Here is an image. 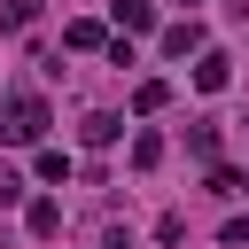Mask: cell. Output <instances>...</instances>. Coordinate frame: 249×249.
Here are the masks:
<instances>
[{
	"label": "cell",
	"instance_id": "6da1fadb",
	"mask_svg": "<svg viewBox=\"0 0 249 249\" xmlns=\"http://www.w3.org/2000/svg\"><path fill=\"white\" fill-rule=\"evenodd\" d=\"M39 132H47V101H39V93H16V101L0 109V140L23 148V140H39Z\"/></svg>",
	"mask_w": 249,
	"mask_h": 249
},
{
	"label": "cell",
	"instance_id": "7a4b0ae2",
	"mask_svg": "<svg viewBox=\"0 0 249 249\" xmlns=\"http://www.w3.org/2000/svg\"><path fill=\"white\" fill-rule=\"evenodd\" d=\"M23 226H31L39 241H54V233H62V202H31V210H23Z\"/></svg>",
	"mask_w": 249,
	"mask_h": 249
},
{
	"label": "cell",
	"instance_id": "3957f363",
	"mask_svg": "<svg viewBox=\"0 0 249 249\" xmlns=\"http://www.w3.org/2000/svg\"><path fill=\"white\" fill-rule=\"evenodd\" d=\"M39 23V0H0V31H31Z\"/></svg>",
	"mask_w": 249,
	"mask_h": 249
},
{
	"label": "cell",
	"instance_id": "277c9868",
	"mask_svg": "<svg viewBox=\"0 0 249 249\" xmlns=\"http://www.w3.org/2000/svg\"><path fill=\"white\" fill-rule=\"evenodd\" d=\"M195 47H202V23H171L163 31V54H195Z\"/></svg>",
	"mask_w": 249,
	"mask_h": 249
},
{
	"label": "cell",
	"instance_id": "5b68a950",
	"mask_svg": "<svg viewBox=\"0 0 249 249\" xmlns=\"http://www.w3.org/2000/svg\"><path fill=\"white\" fill-rule=\"evenodd\" d=\"M78 132H86V148H109V140H117V117H109V109H93Z\"/></svg>",
	"mask_w": 249,
	"mask_h": 249
},
{
	"label": "cell",
	"instance_id": "8992f818",
	"mask_svg": "<svg viewBox=\"0 0 249 249\" xmlns=\"http://www.w3.org/2000/svg\"><path fill=\"white\" fill-rule=\"evenodd\" d=\"M195 86L218 93V86H226V54H202V62H195Z\"/></svg>",
	"mask_w": 249,
	"mask_h": 249
},
{
	"label": "cell",
	"instance_id": "52a82bcc",
	"mask_svg": "<svg viewBox=\"0 0 249 249\" xmlns=\"http://www.w3.org/2000/svg\"><path fill=\"white\" fill-rule=\"evenodd\" d=\"M163 101H171V86H163V78H148V86H140V93H132V109H140V117H156V109H163Z\"/></svg>",
	"mask_w": 249,
	"mask_h": 249
},
{
	"label": "cell",
	"instance_id": "ba28073f",
	"mask_svg": "<svg viewBox=\"0 0 249 249\" xmlns=\"http://www.w3.org/2000/svg\"><path fill=\"white\" fill-rule=\"evenodd\" d=\"M117 23H124V31H148L156 16H148V0H117Z\"/></svg>",
	"mask_w": 249,
	"mask_h": 249
},
{
	"label": "cell",
	"instance_id": "9c48e42d",
	"mask_svg": "<svg viewBox=\"0 0 249 249\" xmlns=\"http://www.w3.org/2000/svg\"><path fill=\"white\" fill-rule=\"evenodd\" d=\"M62 39H70V47H78V54H93V47H109V39H101V23H70V31H62Z\"/></svg>",
	"mask_w": 249,
	"mask_h": 249
},
{
	"label": "cell",
	"instance_id": "30bf717a",
	"mask_svg": "<svg viewBox=\"0 0 249 249\" xmlns=\"http://www.w3.org/2000/svg\"><path fill=\"white\" fill-rule=\"evenodd\" d=\"M132 163H140V171H156V163H163V140H156V132H140V140H132Z\"/></svg>",
	"mask_w": 249,
	"mask_h": 249
},
{
	"label": "cell",
	"instance_id": "8fae6325",
	"mask_svg": "<svg viewBox=\"0 0 249 249\" xmlns=\"http://www.w3.org/2000/svg\"><path fill=\"white\" fill-rule=\"evenodd\" d=\"M31 171H39V179H70V156H62V148H39V163H31Z\"/></svg>",
	"mask_w": 249,
	"mask_h": 249
},
{
	"label": "cell",
	"instance_id": "7c38bea8",
	"mask_svg": "<svg viewBox=\"0 0 249 249\" xmlns=\"http://www.w3.org/2000/svg\"><path fill=\"white\" fill-rule=\"evenodd\" d=\"M8 202H23V171H8V163H0V210H8Z\"/></svg>",
	"mask_w": 249,
	"mask_h": 249
},
{
	"label": "cell",
	"instance_id": "4fadbf2b",
	"mask_svg": "<svg viewBox=\"0 0 249 249\" xmlns=\"http://www.w3.org/2000/svg\"><path fill=\"white\" fill-rule=\"evenodd\" d=\"M101 249H132V241H124V233H109V241H101Z\"/></svg>",
	"mask_w": 249,
	"mask_h": 249
}]
</instances>
